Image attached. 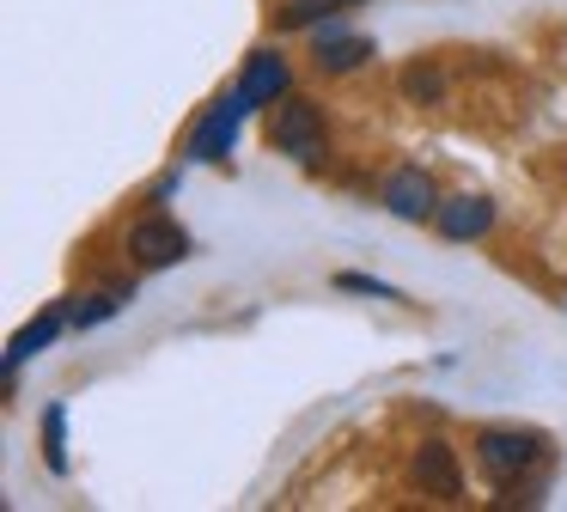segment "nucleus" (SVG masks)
<instances>
[{"instance_id":"1","label":"nucleus","mask_w":567,"mask_h":512,"mask_svg":"<svg viewBox=\"0 0 567 512\" xmlns=\"http://www.w3.org/2000/svg\"><path fill=\"white\" fill-rule=\"evenodd\" d=\"M269 146L281 158H293V165H306V171H318L323 165V153H330V116H323V104L318 98H306V92H287L281 104L269 110Z\"/></svg>"},{"instance_id":"2","label":"nucleus","mask_w":567,"mask_h":512,"mask_svg":"<svg viewBox=\"0 0 567 512\" xmlns=\"http://www.w3.org/2000/svg\"><path fill=\"white\" fill-rule=\"evenodd\" d=\"M470 451H476L482 475H488L494 488H506V482H518V475L549 463V439L530 433V427H476V433H470Z\"/></svg>"},{"instance_id":"3","label":"nucleus","mask_w":567,"mask_h":512,"mask_svg":"<svg viewBox=\"0 0 567 512\" xmlns=\"http://www.w3.org/2000/svg\"><path fill=\"white\" fill-rule=\"evenodd\" d=\"M245 116H250V104L238 98V85H226V92L214 98V104L202 110L196 122H189L184 158H189V165H226V158H233V146H238V129H245Z\"/></svg>"},{"instance_id":"4","label":"nucleus","mask_w":567,"mask_h":512,"mask_svg":"<svg viewBox=\"0 0 567 512\" xmlns=\"http://www.w3.org/2000/svg\"><path fill=\"white\" fill-rule=\"evenodd\" d=\"M196 256V238H189L184 226H177L165 207H147V214L128 226V263L141 268V275H159V268H177Z\"/></svg>"},{"instance_id":"5","label":"nucleus","mask_w":567,"mask_h":512,"mask_svg":"<svg viewBox=\"0 0 567 512\" xmlns=\"http://www.w3.org/2000/svg\"><path fill=\"white\" fill-rule=\"evenodd\" d=\"M379 207L391 219H403V226H433V214H440V183H433L427 165H415V158H403V165L384 171L379 183Z\"/></svg>"},{"instance_id":"6","label":"nucleus","mask_w":567,"mask_h":512,"mask_svg":"<svg viewBox=\"0 0 567 512\" xmlns=\"http://www.w3.org/2000/svg\"><path fill=\"white\" fill-rule=\"evenodd\" d=\"M409 488L427 500H445V506L464 500V463H457V446L445 433L415 439V451H409Z\"/></svg>"},{"instance_id":"7","label":"nucleus","mask_w":567,"mask_h":512,"mask_svg":"<svg viewBox=\"0 0 567 512\" xmlns=\"http://www.w3.org/2000/svg\"><path fill=\"white\" fill-rule=\"evenodd\" d=\"M233 85H238V98L250 104V116H257V110H275L287 92H293V61H287L281 49L257 43V49L245 55V68H238Z\"/></svg>"},{"instance_id":"8","label":"nucleus","mask_w":567,"mask_h":512,"mask_svg":"<svg viewBox=\"0 0 567 512\" xmlns=\"http://www.w3.org/2000/svg\"><path fill=\"white\" fill-rule=\"evenodd\" d=\"M433 232L445 244H482L494 232V202L482 190H457V195H440V214H433Z\"/></svg>"},{"instance_id":"9","label":"nucleus","mask_w":567,"mask_h":512,"mask_svg":"<svg viewBox=\"0 0 567 512\" xmlns=\"http://www.w3.org/2000/svg\"><path fill=\"white\" fill-rule=\"evenodd\" d=\"M68 311H74L68 299H50V305H43V311L25 324V329H13V341H7V354H0V372H7V385H13L19 372H25V360H38V354H43V348H50V341L68 329Z\"/></svg>"},{"instance_id":"10","label":"nucleus","mask_w":567,"mask_h":512,"mask_svg":"<svg viewBox=\"0 0 567 512\" xmlns=\"http://www.w3.org/2000/svg\"><path fill=\"white\" fill-rule=\"evenodd\" d=\"M372 61H379V43L372 37H323V43H311V68L323 73V80H348V73H367Z\"/></svg>"},{"instance_id":"11","label":"nucleus","mask_w":567,"mask_h":512,"mask_svg":"<svg viewBox=\"0 0 567 512\" xmlns=\"http://www.w3.org/2000/svg\"><path fill=\"white\" fill-rule=\"evenodd\" d=\"M396 92H403V104H445L452 98V73L440 68V61L415 55L396 68Z\"/></svg>"},{"instance_id":"12","label":"nucleus","mask_w":567,"mask_h":512,"mask_svg":"<svg viewBox=\"0 0 567 512\" xmlns=\"http://www.w3.org/2000/svg\"><path fill=\"white\" fill-rule=\"evenodd\" d=\"M116 311H128V305L116 299V287H99V293H80V299H74V311H68V329H74V336H86V329L111 324Z\"/></svg>"},{"instance_id":"13","label":"nucleus","mask_w":567,"mask_h":512,"mask_svg":"<svg viewBox=\"0 0 567 512\" xmlns=\"http://www.w3.org/2000/svg\"><path fill=\"white\" fill-rule=\"evenodd\" d=\"M38 427H43V463H50V475H68V402H50Z\"/></svg>"},{"instance_id":"14","label":"nucleus","mask_w":567,"mask_h":512,"mask_svg":"<svg viewBox=\"0 0 567 512\" xmlns=\"http://www.w3.org/2000/svg\"><path fill=\"white\" fill-rule=\"evenodd\" d=\"M330 287H336V293H367V299L409 305V293H403V287H391V280H379V275H354V268H336V275H330Z\"/></svg>"},{"instance_id":"15","label":"nucleus","mask_w":567,"mask_h":512,"mask_svg":"<svg viewBox=\"0 0 567 512\" xmlns=\"http://www.w3.org/2000/svg\"><path fill=\"white\" fill-rule=\"evenodd\" d=\"M184 190V165H172V171H159V177L147 183V207H165L172 195Z\"/></svg>"},{"instance_id":"16","label":"nucleus","mask_w":567,"mask_h":512,"mask_svg":"<svg viewBox=\"0 0 567 512\" xmlns=\"http://www.w3.org/2000/svg\"><path fill=\"white\" fill-rule=\"evenodd\" d=\"M318 7H360V0H318Z\"/></svg>"}]
</instances>
